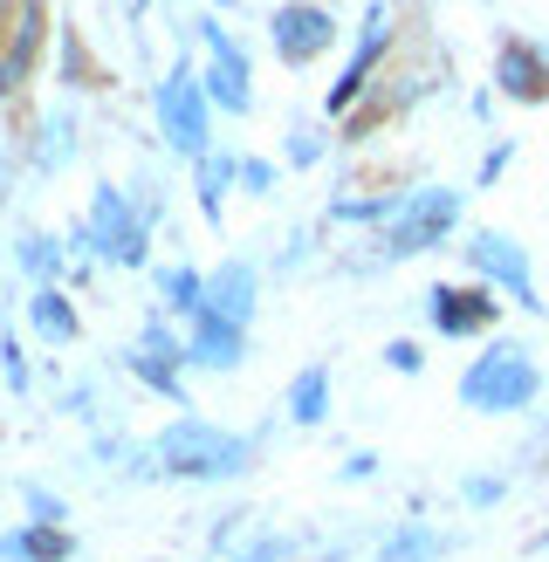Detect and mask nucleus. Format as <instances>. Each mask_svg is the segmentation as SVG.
<instances>
[{
	"instance_id": "nucleus-28",
	"label": "nucleus",
	"mask_w": 549,
	"mask_h": 562,
	"mask_svg": "<svg viewBox=\"0 0 549 562\" xmlns=\"http://www.w3.org/2000/svg\"><path fill=\"white\" fill-rule=\"evenodd\" d=\"M502 494H508L502 473H474V481H460V501H467V508H494Z\"/></svg>"
},
{
	"instance_id": "nucleus-35",
	"label": "nucleus",
	"mask_w": 549,
	"mask_h": 562,
	"mask_svg": "<svg viewBox=\"0 0 549 562\" xmlns=\"http://www.w3.org/2000/svg\"><path fill=\"white\" fill-rule=\"evenodd\" d=\"M542 542H549V528H542Z\"/></svg>"
},
{
	"instance_id": "nucleus-3",
	"label": "nucleus",
	"mask_w": 549,
	"mask_h": 562,
	"mask_svg": "<svg viewBox=\"0 0 549 562\" xmlns=\"http://www.w3.org/2000/svg\"><path fill=\"white\" fill-rule=\"evenodd\" d=\"M536 398H542V363H536V350L508 344V336H494V344L460 371V405L481 412V418L529 412Z\"/></svg>"
},
{
	"instance_id": "nucleus-25",
	"label": "nucleus",
	"mask_w": 549,
	"mask_h": 562,
	"mask_svg": "<svg viewBox=\"0 0 549 562\" xmlns=\"http://www.w3.org/2000/svg\"><path fill=\"white\" fill-rule=\"evenodd\" d=\"M323 151H329V145H323V131H316V124H289V145H282V158L295 165V172H310V165H323Z\"/></svg>"
},
{
	"instance_id": "nucleus-7",
	"label": "nucleus",
	"mask_w": 549,
	"mask_h": 562,
	"mask_svg": "<svg viewBox=\"0 0 549 562\" xmlns=\"http://www.w3.org/2000/svg\"><path fill=\"white\" fill-rule=\"evenodd\" d=\"M384 55H392V8H384V0H371V8L357 14V42H350V55H344L337 82H329V97H323V117H350V110L365 103V90H371V76H378Z\"/></svg>"
},
{
	"instance_id": "nucleus-19",
	"label": "nucleus",
	"mask_w": 549,
	"mask_h": 562,
	"mask_svg": "<svg viewBox=\"0 0 549 562\" xmlns=\"http://www.w3.org/2000/svg\"><path fill=\"white\" fill-rule=\"evenodd\" d=\"M158 308L165 316H206V274L200 268H186V261H172V268H158Z\"/></svg>"
},
{
	"instance_id": "nucleus-17",
	"label": "nucleus",
	"mask_w": 549,
	"mask_h": 562,
	"mask_svg": "<svg viewBox=\"0 0 549 562\" xmlns=\"http://www.w3.org/2000/svg\"><path fill=\"white\" fill-rule=\"evenodd\" d=\"M69 555H76L69 528H35V521L0 528V562H69Z\"/></svg>"
},
{
	"instance_id": "nucleus-5",
	"label": "nucleus",
	"mask_w": 549,
	"mask_h": 562,
	"mask_svg": "<svg viewBox=\"0 0 549 562\" xmlns=\"http://www.w3.org/2000/svg\"><path fill=\"white\" fill-rule=\"evenodd\" d=\"M453 227H460V192L453 186H412L405 192V213L378 234V247H384V261H412V255L447 247Z\"/></svg>"
},
{
	"instance_id": "nucleus-1",
	"label": "nucleus",
	"mask_w": 549,
	"mask_h": 562,
	"mask_svg": "<svg viewBox=\"0 0 549 562\" xmlns=\"http://www.w3.org/2000/svg\"><path fill=\"white\" fill-rule=\"evenodd\" d=\"M152 453H158L165 481H240V473L255 467V439L213 426V418H200V412H186V418H172V426L152 439Z\"/></svg>"
},
{
	"instance_id": "nucleus-30",
	"label": "nucleus",
	"mask_w": 549,
	"mask_h": 562,
	"mask_svg": "<svg viewBox=\"0 0 549 562\" xmlns=\"http://www.w3.org/2000/svg\"><path fill=\"white\" fill-rule=\"evenodd\" d=\"M295 555V536H261V542H247L234 562H289Z\"/></svg>"
},
{
	"instance_id": "nucleus-22",
	"label": "nucleus",
	"mask_w": 549,
	"mask_h": 562,
	"mask_svg": "<svg viewBox=\"0 0 549 562\" xmlns=\"http://www.w3.org/2000/svg\"><path fill=\"white\" fill-rule=\"evenodd\" d=\"M405 213V192H365V200H329V227H392Z\"/></svg>"
},
{
	"instance_id": "nucleus-24",
	"label": "nucleus",
	"mask_w": 549,
	"mask_h": 562,
	"mask_svg": "<svg viewBox=\"0 0 549 562\" xmlns=\"http://www.w3.org/2000/svg\"><path fill=\"white\" fill-rule=\"evenodd\" d=\"M21 508H27V521H35V528H63V521H69V501H63V494H48L42 481H27V487H21Z\"/></svg>"
},
{
	"instance_id": "nucleus-27",
	"label": "nucleus",
	"mask_w": 549,
	"mask_h": 562,
	"mask_svg": "<svg viewBox=\"0 0 549 562\" xmlns=\"http://www.w3.org/2000/svg\"><path fill=\"white\" fill-rule=\"evenodd\" d=\"M384 371H399V378H419V371H426V350L412 344V336H392V344H384Z\"/></svg>"
},
{
	"instance_id": "nucleus-2",
	"label": "nucleus",
	"mask_w": 549,
	"mask_h": 562,
	"mask_svg": "<svg viewBox=\"0 0 549 562\" xmlns=\"http://www.w3.org/2000/svg\"><path fill=\"white\" fill-rule=\"evenodd\" d=\"M76 255H90L103 268H145L152 261V213L131 200L124 186H97L90 192V213H82V227L69 234Z\"/></svg>"
},
{
	"instance_id": "nucleus-8",
	"label": "nucleus",
	"mask_w": 549,
	"mask_h": 562,
	"mask_svg": "<svg viewBox=\"0 0 549 562\" xmlns=\"http://www.w3.org/2000/svg\"><path fill=\"white\" fill-rule=\"evenodd\" d=\"M192 27H200V48H206L200 82H206L213 117H247V110H255V69H247V48L227 35V27H220V14L192 21Z\"/></svg>"
},
{
	"instance_id": "nucleus-23",
	"label": "nucleus",
	"mask_w": 549,
	"mask_h": 562,
	"mask_svg": "<svg viewBox=\"0 0 549 562\" xmlns=\"http://www.w3.org/2000/svg\"><path fill=\"white\" fill-rule=\"evenodd\" d=\"M14 261H21V274L35 281V289H48V281L69 274V247L55 240V234H27V240L14 247Z\"/></svg>"
},
{
	"instance_id": "nucleus-10",
	"label": "nucleus",
	"mask_w": 549,
	"mask_h": 562,
	"mask_svg": "<svg viewBox=\"0 0 549 562\" xmlns=\"http://www.w3.org/2000/svg\"><path fill=\"white\" fill-rule=\"evenodd\" d=\"M426 323L439 336H453V344H467V336H488L502 323V295H494L488 281H433L426 289Z\"/></svg>"
},
{
	"instance_id": "nucleus-29",
	"label": "nucleus",
	"mask_w": 549,
	"mask_h": 562,
	"mask_svg": "<svg viewBox=\"0 0 549 562\" xmlns=\"http://www.w3.org/2000/svg\"><path fill=\"white\" fill-rule=\"evenodd\" d=\"M0 378H8V391H14V398L27 391V363H21V344H14L8 329H0Z\"/></svg>"
},
{
	"instance_id": "nucleus-18",
	"label": "nucleus",
	"mask_w": 549,
	"mask_h": 562,
	"mask_svg": "<svg viewBox=\"0 0 549 562\" xmlns=\"http://www.w3.org/2000/svg\"><path fill=\"white\" fill-rule=\"evenodd\" d=\"M27 329H35L42 344H76V336H82V316H76V302H69L63 281H48V289L27 295Z\"/></svg>"
},
{
	"instance_id": "nucleus-6",
	"label": "nucleus",
	"mask_w": 549,
	"mask_h": 562,
	"mask_svg": "<svg viewBox=\"0 0 549 562\" xmlns=\"http://www.w3.org/2000/svg\"><path fill=\"white\" fill-rule=\"evenodd\" d=\"M467 268H474V281H488L494 295H508L515 308H529V316H542V289H536V268H529V247H522L515 234H502V227H474L467 234Z\"/></svg>"
},
{
	"instance_id": "nucleus-31",
	"label": "nucleus",
	"mask_w": 549,
	"mask_h": 562,
	"mask_svg": "<svg viewBox=\"0 0 549 562\" xmlns=\"http://www.w3.org/2000/svg\"><path fill=\"white\" fill-rule=\"evenodd\" d=\"M240 192H255V200L274 192V165L268 158H240Z\"/></svg>"
},
{
	"instance_id": "nucleus-9",
	"label": "nucleus",
	"mask_w": 549,
	"mask_h": 562,
	"mask_svg": "<svg viewBox=\"0 0 549 562\" xmlns=\"http://www.w3.org/2000/svg\"><path fill=\"white\" fill-rule=\"evenodd\" d=\"M337 42H344V21L329 14L323 0H282V8L268 14V48H274V63H289V69L323 63Z\"/></svg>"
},
{
	"instance_id": "nucleus-14",
	"label": "nucleus",
	"mask_w": 549,
	"mask_h": 562,
	"mask_svg": "<svg viewBox=\"0 0 549 562\" xmlns=\"http://www.w3.org/2000/svg\"><path fill=\"white\" fill-rule=\"evenodd\" d=\"M186 363L192 371H240L247 363V329L227 316H192L186 323Z\"/></svg>"
},
{
	"instance_id": "nucleus-32",
	"label": "nucleus",
	"mask_w": 549,
	"mask_h": 562,
	"mask_svg": "<svg viewBox=\"0 0 549 562\" xmlns=\"http://www.w3.org/2000/svg\"><path fill=\"white\" fill-rule=\"evenodd\" d=\"M508 165H515V145H508V137H502V145H494V151L481 158V186H494V179L508 172Z\"/></svg>"
},
{
	"instance_id": "nucleus-21",
	"label": "nucleus",
	"mask_w": 549,
	"mask_h": 562,
	"mask_svg": "<svg viewBox=\"0 0 549 562\" xmlns=\"http://www.w3.org/2000/svg\"><path fill=\"white\" fill-rule=\"evenodd\" d=\"M289 418L302 432L329 418V363H302V371L289 378Z\"/></svg>"
},
{
	"instance_id": "nucleus-4",
	"label": "nucleus",
	"mask_w": 549,
	"mask_h": 562,
	"mask_svg": "<svg viewBox=\"0 0 549 562\" xmlns=\"http://www.w3.org/2000/svg\"><path fill=\"white\" fill-rule=\"evenodd\" d=\"M152 110H158V137H165V145H172L186 165H200V158L213 151V103H206V82H200V69H192V63H172V69H165Z\"/></svg>"
},
{
	"instance_id": "nucleus-33",
	"label": "nucleus",
	"mask_w": 549,
	"mask_h": 562,
	"mask_svg": "<svg viewBox=\"0 0 549 562\" xmlns=\"http://www.w3.org/2000/svg\"><path fill=\"white\" fill-rule=\"evenodd\" d=\"M337 473H344V481H371V473H378V453H350Z\"/></svg>"
},
{
	"instance_id": "nucleus-11",
	"label": "nucleus",
	"mask_w": 549,
	"mask_h": 562,
	"mask_svg": "<svg viewBox=\"0 0 549 562\" xmlns=\"http://www.w3.org/2000/svg\"><path fill=\"white\" fill-rule=\"evenodd\" d=\"M494 90H502L508 103H549V48L508 35L502 48H494Z\"/></svg>"
},
{
	"instance_id": "nucleus-15",
	"label": "nucleus",
	"mask_w": 549,
	"mask_h": 562,
	"mask_svg": "<svg viewBox=\"0 0 549 562\" xmlns=\"http://www.w3.org/2000/svg\"><path fill=\"white\" fill-rule=\"evenodd\" d=\"M124 371L145 384V391H158V398L172 405L179 418L192 412V398H186V363H179V357H158V350H145V344H131V350H124Z\"/></svg>"
},
{
	"instance_id": "nucleus-34",
	"label": "nucleus",
	"mask_w": 549,
	"mask_h": 562,
	"mask_svg": "<svg viewBox=\"0 0 549 562\" xmlns=\"http://www.w3.org/2000/svg\"><path fill=\"white\" fill-rule=\"evenodd\" d=\"M14 8H21V0H0V21H8V14H14Z\"/></svg>"
},
{
	"instance_id": "nucleus-26",
	"label": "nucleus",
	"mask_w": 549,
	"mask_h": 562,
	"mask_svg": "<svg viewBox=\"0 0 549 562\" xmlns=\"http://www.w3.org/2000/svg\"><path fill=\"white\" fill-rule=\"evenodd\" d=\"M137 344H145V350H158V357H179V363H186V336H179L172 323H165V308H158V316H145V329H137Z\"/></svg>"
},
{
	"instance_id": "nucleus-16",
	"label": "nucleus",
	"mask_w": 549,
	"mask_h": 562,
	"mask_svg": "<svg viewBox=\"0 0 549 562\" xmlns=\"http://www.w3.org/2000/svg\"><path fill=\"white\" fill-rule=\"evenodd\" d=\"M240 186V158L234 151H206L200 165H192V200H200V220L206 227H220L227 220V192Z\"/></svg>"
},
{
	"instance_id": "nucleus-13",
	"label": "nucleus",
	"mask_w": 549,
	"mask_h": 562,
	"mask_svg": "<svg viewBox=\"0 0 549 562\" xmlns=\"http://www.w3.org/2000/svg\"><path fill=\"white\" fill-rule=\"evenodd\" d=\"M255 308H261V268L255 261H220L206 274V316H227V323H255Z\"/></svg>"
},
{
	"instance_id": "nucleus-20",
	"label": "nucleus",
	"mask_w": 549,
	"mask_h": 562,
	"mask_svg": "<svg viewBox=\"0 0 549 562\" xmlns=\"http://www.w3.org/2000/svg\"><path fill=\"white\" fill-rule=\"evenodd\" d=\"M447 549H453V536H439L426 521H399L392 536L378 542V562H439Z\"/></svg>"
},
{
	"instance_id": "nucleus-12",
	"label": "nucleus",
	"mask_w": 549,
	"mask_h": 562,
	"mask_svg": "<svg viewBox=\"0 0 549 562\" xmlns=\"http://www.w3.org/2000/svg\"><path fill=\"white\" fill-rule=\"evenodd\" d=\"M42 27H48V8L42 0H21L14 21H8V48H0V103L21 97V82H27V69H35V55H42Z\"/></svg>"
}]
</instances>
